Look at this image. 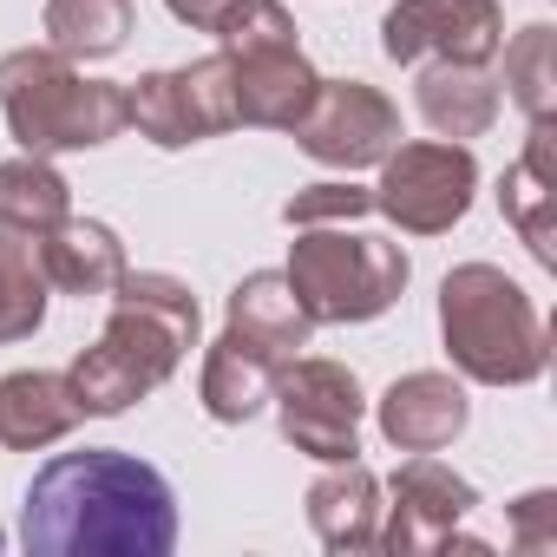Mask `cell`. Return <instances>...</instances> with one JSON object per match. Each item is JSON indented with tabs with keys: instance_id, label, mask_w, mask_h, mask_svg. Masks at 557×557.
<instances>
[{
	"instance_id": "11",
	"label": "cell",
	"mask_w": 557,
	"mask_h": 557,
	"mask_svg": "<svg viewBox=\"0 0 557 557\" xmlns=\"http://www.w3.org/2000/svg\"><path fill=\"white\" fill-rule=\"evenodd\" d=\"M296 138L315 164L368 171L400 145V106L368 79H322L309 112L296 119Z\"/></svg>"
},
{
	"instance_id": "28",
	"label": "cell",
	"mask_w": 557,
	"mask_h": 557,
	"mask_svg": "<svg viewBox=\"0 0 557 557\" xmlns=\"http://www.w3.org/2000/svg\"><path fill=\"white\" fill-rule=\"evenodd\" d=\"M164 8H171V21H184L197 34H216V21L236 8V0H164Z\"/></svg>"
},
{
	"instance_id": "22",
	"label": "cell",
	"mask_w": 557,
	"mask_h": 557,
	"mask_svg": "<svg viewBox=\"0 0 557 557\" xmlns=\"http://www.w3.org/2000/svg\"><path fill=\"white\" fill-rule=\"evenodd\" d=\"M40 27L66 60H112L132 40V0H47Z\"/></svg>"
},
{
	"instance_id": "26",
	"label": "cell",
	"mask_w": 557,
	"mask_h": 557,
	"mask_svg": "<svg viewBox=\"0 0 557 557\" xmlns=\"http://www.w3.org/2000/svg\"><path fill=\"white\" fill-rule=\"evenodd\" d=\"M368 210H374V190H361V184H309V190H296V197L283 203L289 230H309V223H355V216H368Z\"/></svg>"
},
{
	"instance_id": "21",
	"label": "cell",
	"mask_w": 557,
	"mask_h": 557,
	"mask_svg": "<svg viewBox=\"0 0 557 557\" xmlns=\"http://www.w3.org/2000/svg\"><path fill=\"white\" fill-rule=\"evenodd\" d=\"M66 216H73V184H66L47 158L21 151V158L0 164V230L47 236V230L66 223Z\"/></svg>"
},
{
	"instance_id": "14",
	"label": "cell",
	"mask_w": 557,
	"mask_h": 557,
	"mask_svg": "<svg viewBox=\"0 0 557 557\" xmlns=\"http://www.w3.org/2000/svg\"><path fill=\"white\" fill-rule=\"evenodd\" d=\"M275 374H283V361H275L269 348L243 342L236 329H223L210 348H203V374H197V400L216 426H243L269 407L275 394Z\"/></svg>"
},
{
	"instance_id": "3",
	"label": "cell",
	"mask_w": 557,
	"mask_h": 557,
	"mask_svg": "<svg viewBox=\"0 0 557 557\" xmlns=\"http://www.w3.org/2000/svg\"><path fill=\"white\" fill-rule=\"evenodd\" d=\"M440 342L479 387H524L550 368L544 315L498 262H459L440 283Z\"/></svg>"
},
{
	"instance_id": "19",
	"label": "cell",
	"mask_w": 557,
	"mask_h": 557,
	"mask_svg": "<svg viewBox=\"0 0 557 557\" xmlns=\"http://www.w3.org/2000/svg\"><path fill=\"white\" fill-rule=\"evenodd\" d=\"M550 138H557V119H531L524 158L505 164V177H498V210L518 230V243L531 249V262H544V269H557V249H550V197H557Z\"/></svg>"
},
{
	"instance_id": "8",
	"label": "cell",
	"mask_w": 557,
	"mask_h": 557,
	"mask_svg": "<svg viewBox=\"0 0 557 557\" xmlns=\"http://www.w3.org/2000/svg\"><path fill=\"white\" fill-rule=\"evenodd\" d=\"M125 125H138V138H151L158 151H184V145H203V138L230 132L236 125L230 53H203L190 66L132 79L125 86Z\"/></svg>"
},
{
	"instance_id": "16",
	"label": "cell",
	"mask_w": 557,
	"mask_h": 557,
	"mask_svg": "<svg viewBox=\"0 0 557 557\" xmlns=\"http://www.w3.org/2000/svg\"><path fill=\"white\" fill-rule=\"evenodd\" d=\"M309 524L315 537L348 557V550H381V479L361 459H335L309 485Z\"/></svg>"
},
{
	"instance_id": "5",
	"label": "cell",
	"mask_w": 557,
	"mask_h": 557,
	"mask_svg": "<svg viewBox=\"0 0 557 557\" xmlns=\"http://www.w3.org/2000/svg\"><path fill=\"white\" fill-rule=\"evenodd\" d=\"M289 289L309 309L315 329H348V322H374L407 296V249L374 236V230H348V223H309L289 243Z\"/></svg>"
},
{
	"instance_id": "1",
	"label": "cell",
	"mask_w": 557,
	"mask_h": 557,
	"mask_svg": "<svg viewBox=\"0 0 557 557\" xmlns=\"http://www.w3.org/2000/svg\"><path fill=\"white\" fill-rule=\"evenodd\" d=\"M21 544L34 557H164L177 544L171 479L119 446L60 453L27 485Z\"/></svg>"
},
{
	"instance_id": "10",
	"label": "cell",
	"mask_w": 557,
	"mask_h": 557,
	"mask_svg": "<svg viewBox=\"0 0 557 557\" xmlns=\"http://www.w3.org/2000/svg\"><path fill=\"white\" fill-rule=\"evenodd\" d=\"M387 498L381 505V550L394 557H413V550H485L479 537H459V524L472 518L479 505V485L459 479L453 466H440L433 453H413L394 479H387Z\"/></svg>"
},
{
	"instance_id": "20",
	"label": "cell",
	"mask_w": 557,
	"mask_h": 557,
	"mask_svg": "<svg viewBox=\"0 0 557 557\" xmlns=\"http://www.w3.org/2000/svg\"><path fill=\"white\" fill-rule=\"evenodd\" d=\"M413 99H420V119L453 145L485 138L498 125V106H505V92L485 66H426Z\"/></svg>"
},
{
	"instance_id": "18",
	"label": "cell",
	"mask_w": 557,
	"mask_h": 557,
	"mask_svg": "<svg viewBox=\"0 0 557 557\" xmlns=\"http://www.w3.org/2000/svg\"><path fill=\"white\" fill-rule=\"evenodd\" d=\"M223 329H236L243 342L269 348L275 361L302 355L309 335H315V322H309V309L296 302V289H289L283 269H256V275H243V283L230 289V302H223Z\"/></svg>"
},
{
	"instance_id": "27",
	"label": "cell",
	"mask_w": 557,
	"mask_h": 557,
	"mask_svg": "<svg viewBox=\"0 0 557 557\" xmlns=\"http://www.w3.org/2000/svg\"><path fill=\"white\" fill-rule=\"evenodd\" d=\"M511 544L518 550H557V492H524L511 505Z\"/></svg>"
},
{
	"instance_id": "24",
	"label": "cell",
	"mask_w": 557,
	"mask_h": 557,
	"mask_svg": "<svg viewBox=\"0 0 557 557\" xmlns=\"http://www.w3.org/2000/svg\"><path fill=\"white\" fill-rule=\"evenodd\" d=\"M505 53V99L524 112V119H557V34L537 21V27H524L511 47H498Z\"/></svg>"
},
{
	"instance_id": "23",
	"label": "cell",
	"mask_w": 557,
	"mask_h": 557,
	"mask_svg": "<svg viewBox=\"0 0 557 557\" xmlns=\"http://www.w3.org/2000/svg\"><path fill=\"white\" fill-rule=\"evenodd\" d=\"M47 289H53V283H47V269H40L34 236L0 230V348L40 335V322H47Z\"/></svg>"
},
{
	"instance_id": "2",
	"label": "cell",
	"mask_w": 557,
	"mask_h": 557,
	"mask_svg": "<svg viewBox=\"0 0 557 557\" xmlns=\"http://www.w3.org/2000/svg\"><path fill=\"white\" fill-rule=\"evenodd\" d=\"M197 335H203V309H197L190 283H177L164 269H125L112 283L106 335L66 368V381L92 420H112V413L151 400L190 361Z\"/></svg>"
},
{
	"instance_id": "9",
	"label": "cell",
	"mask_w": 557,
	"mask_h": 557,
	"mask_svg": "<svg viewBox=\"0 0 557 557\" xmlns=\"http://www.w3.org/2000/svg\"><path fill=\"white\" fill-rule=\"evenodd\" d=\"M498 47V0H394L381 21V53L394 66H492Z\"/></svg>"
},
{
	"instance_id": "15",
	"label": "cell",
	"mask_w": 557,
	"mask_h": 557,
	"mask_svg": "<svg viewBox=\"0 0 557 557\" xmlns=\"http://www.w3.org/2000/svg\"><path fill=\"white\" fill-rule=\"evenodd\" d=\"M79 420H86V407L66 374H47V368L0 374V446L8 453H40V446L66 440Z\"/></svg>"
},
{
	"instance_id": "7",
	"label": "cell",
	"mask_w": 557,
	"mask_h": 557,
	"mask_svg": "<svg viewBox=\"0 0 557 557\" xmlns=\"http://www.w3.org/2000/svg\"><path fill=\"white\" fill-rule=\"evenodd\" d=\"M275 420H283V440L322 466L335 459H361V381L355 368L342 361H322V355H289L283 374H275Z\"/></svg>"
},
{
	"instance_id": "13",
	"label": "cell",
	"mask_w": 557,
	"mask_h": 557,
	"mask_svg": "<svg viewBox=\"0 0 557 557\" xmlns=\"http://www.w3.org/2000/svg\"><path fill=\"white\" fill-rule=\"evenodd\" d=\"M322 73L302 60V47H262V53H230V99H236V125L256 132H296V119L309 112Z\"/></svg>"
},
{
	"instance_id": "6",
	"label": "cell",
	"mask_w": 557,
	"mask_h": 557,
	"mask_svg": "<svg viewBox=\"0 0 557 557\" xmlns=\"http://www.w3.org/2000/svg\"><path fill=\"white\" fill-rule=\"evenodd\" d=\"M479 197V158L472 145L453 138H413L394 145L381 158V184H374V210L387 223H400L407 236H446Z\"/></svg>"
},
{
	"instance_id": "12",
	"label": "cell",
	"mask_w": 557,
	"mask_h": 557,
	"mask_svg": "<svg viewBox=\"0 0 557 557\" xmlns=\"http://www.w3.org/2000/svg\"><path fill=\"white\" fill-rule=\"evenodd\" d=\"M374 420H381V440L394 453H440L466 433L472 420V400L453 374L440 368H420V374H400L381 400H374Z\"/></svg>"
},
{
	"instance_id": "25",
	"label": "cell",
	"mask_w": 557,
	"mask_h": 557,
	"mask_svg": "<svg viewBox=\"0 0 557 557\" xmlns=\"http://www.w3.org/2000/svg\"><path fill=\"white\" fill-rule=\"evenodd\" d=\"M223 53H262V47H296V21L283 0H236V8L216 21Z\"/></svg>"
},
{
	"instance_id": "17",
	"label": "cell",
	"mask_w": 557,
	"mask_h": 557,
	"mask_svg": "<svg viewBox=\"0 0 557 557\" xmlns=\"http://www.w3.org/2000/svg\"><path fill=\"white\" fill-rule=\"evenodd\" d=\"M40 249V269H47V283L60 296H112V283L125 275V243L112 223H92V216H66L53 223L47 236H34Z\"/></svg>"
},
{
	"instance_id": "4",
	"label": "cell",
	"mask_w": 557,
	"mask_h": 557,
	"mask_svg": "<svg viewBox=\"0 0 557 557\" xmlns=\"http://www.w3.org/2000/svg\"><path fill=\"white\" fill-rule=\"evenodd\" d=\"M0 119H8L14 145L34 158L99 151L125 132V86L86 79L53 47H21L0 60Z\"/></svg>"
}]
</instances>
